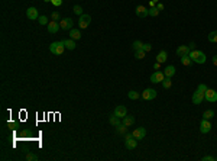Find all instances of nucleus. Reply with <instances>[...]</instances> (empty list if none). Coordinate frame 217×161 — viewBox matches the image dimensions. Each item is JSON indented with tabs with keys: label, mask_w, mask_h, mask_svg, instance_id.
I'll return each instance as SVG.
<instances>
[{
	"label": "nucleus",
	"mask_w": 217,
	"mask_h": 161,
	"mask_svg": "<svg viewBox=\"0 0 217 161\" xmlns=\"http://www.w3.org/2000/svg\"><path fill=\"white\" fill-rule=\"evenodd\" d=\"M207 89H208V87H207L206 84H198L197 90H195L194 95H193V103H194V105H200V103L204 100Z\"/></svg>",
	"instance_id": "f257e3e1"
},
{
	"label": "nucleus",
	"mask_w": 217,
	"mask_h": 161,
	"mask_svg": "<svg viewBox=\"0 0 217 161\" xmlns=\"http://www.w3.org/2000/svg\"><path fill=\"white\" fill-rule=\"evenodd\" d=\"M190 58L197 63V64H204L206 63V54L203 52V51H198V49H191L190 51Z\"/></svg>",
	"instance_id": "f03ea898"
},
{
	"label": "nucleus",
	"mask_w": 217,
	"mask_h": 161,
	"mask_svg": "<svg viewBox=\"0 0 217 161\" xmlns=\"http://www.w3.org/2000/svg\"><path fill=\"white\" fill-rule=\"evenodd\" d=\"M49 51L55 55H61V54L65 51V45L64 41H56V42H52L49 45Z\"/></svg>",
	"instance_id": "7ed1b4c3"
},
{
	"label": "nucleus",
	"mask_w": 217,
	"mask_h": 161,
	"mask_svg": "<svg viewBox=\"0 0 217 161\" xmlns=\"http://www.w3.org/2000/svg\"><path fill=\"white\" fill-rule=\"evenodd\" d=\"M136 145H138V140L133 138L132 134H126V135H125V147H126L128 150H135Z\"/></svg>",
	"instance_id": "20e7f679"
},
{
	"label": "nucleus",
	"mask_w": 217,
	"mask_h": 161,
	"mask_svg": "<svg viewBox=\"0 0 217 161\" xmlns=\"http://www.w3.org/2000/svg\"><path fill=\"white\" fill-rule=\"evenodd\" d=\"M90 23H91V16L83 13V15L80 16V21H78V28H80V29H86V28L90 26Z\"/></svg>",
	"instance_id": "39448f33"
},
{
	"label": "nucleus",
	"mask_w": 217,
	"mask_h": 161,
	"mask_svg": "<svg viewBox=\"0 0 217 161\" xmlns=\"http://www.w3.org/2000/svg\"><path fill=\"white\" fill-rule=\"evenodd\" d=\"M141 95L142 99H145V100H153L156 97V90L155 89H145Z\"/></svg>",
	"instance_id": "423d86ee"
},
{
	"label": "nucleus",
	"mask_w": 217,
	"mask_h": 161,
	"mask_svg": "<svg viewBox=\"0 0 217 161\" xmlns=\"http://www.w3.org/2000/svg\"><path fill=\"white\" fill-rule=\"evenodd\" d=\"M73 25H74V21L71 19V18H65V19H61L59 21V26H61V29H64V31H71L73 29Z\"/></svg>",
	"instance_id": "0eeeda50"
},
{
	"label": "nucleus",
	"mask_w": 217,
	"mask_h": 161,
	"mask_svg": "<svg viewBox=\"0 0 217 161\" xmlns=\"http://www.w3.org/2000/svg\"><path fill=\"white\" fill-rule=\"evenodd\" d=\"M204 99H206L207 102H210V103H216L217 102V92L213 90V89H207Z\"/></svg>",
	"instance_id": "6e6552de"
},
{
	"label": "nucleus",
	"mask_w": 217,
	"mask_h": 161,
	"mask_svg": "<svg viewBox=\"0 0 217 161\" xmlns=\"http://www.w3.org/2000/svg\"><path fill=\"white\" fill-rule=\"evenodd\" d=\"M163 78H165V74L161 73V71H155V73H152L151 77H149L151 83H162Z\"/></svg>",
	"instance_id": "1a4fd4ad"
},
{
	"label": "nucleus",
	"mask_w": 217,
	"mask_h": 161,
	"mask_svg": "<svg viewBox=\"0 0 217 161\" xmlns=\"http://www.w3.org/2000/svg\"><path fill=\"white\" fill-rule=\"evenodd\" d=\"M200 131L203 132V134H208L210 131H211V123H210V120L208 119H204L200 122Z\"/></svg>",
	"instance_id": "9d476101"
},
{
	"label": "nucleus",
	"mask_w": 217,
	"mask_h": 161,
	"mask_svg": "<svg viewBox=\"0 0 217 161\" xmlns=\"http://www.w3.org/2000/svg\"><path fill=\"white\" fill-rule=\"evenodd\" d=\"M132 135H133V138H136V140H143L145 135H146V129L143 128V126H139V128H136L133 132H132Z\"/></svg>",
	"instance_id": "9b49d317"
},
{
	"label": "nucleus",
	"mask_w": 217,
	"mask_h": 161,
	"mask_svg": "<svg viewBox=\"0 0 217 161\" xmlns=\"http://www.w3.org/2000/svg\"><path fill=\"white\" fill-rule=\"evenodd\" d=\"M46 29H48V32L49 33H56L59 29H61V26H59V22H49L48 25H46Z\"/></svg>",
	"instance_id": "f8f14e48"
},
{
	"label": "nucleus",
	"mask_w": 217,
	"mask_h": 161,
	"mask_svg": "<svg viewBox=\"0 0 217 161\" xmlns=\"http://www.w3.org/2000/svg\"><path fill=\"white\" fill-rule=\"evenodd\" d=\"M113 115H116L117 118H120V119H123L126 115H128V109L125 106H116L114 107V113Z\"/></svg>",
	"instance_id": "ddd939ff"
},
{
	"label": "nucleus",
	"mask_w": 217,
	"mask_h": 161,
	"mask_svg": "<svg viewBox=\"0 0 217 161\" xmlns=\"http://www.w3.org/2000/svg\"><path fill=\"white\" fill-rule=\"evenodd\" d=\"M26 16H28V19H31V21L38 19V18H39L38 9H36V7H28V10H26Z\"/></svg>",
	"instance_id": "4468645a"
},
{
	"label": "nucleus",
	"mask_w": 217,
	"mask_h": 161,
	"mask_svg": "<svg viewBox=\"0 0 217 161\" xmlns=\"http://www.w3.org/2000/svg\"><path fill=\"white\" fill-rule=\"evenodd\" d=\"M148 12H149V9H148V7H145L143 4L136 6V16H139V18H146V16H149V15H148Z\"/></svg>",
	"instance_id": "2eb2a0df"
},
{
	"label": "nucleus",
	"mask_w": 217,
	"mask_h": 161,
	"mask_svg": "<svg viewBox=\"0 0 217 161\" xmlns=\"http://www.w3.org/2000/svg\"><path fill=\"white\" fill-rule=\"evenodd\" d=\"M190 51H191V49H190V47H188V45H181V47H178V48H177V55L181 58V57H184V55H188Z\"/></svg>",
	"instance_id": "dca6fc26"
},
{
	"label": "nucleus",
	"mask_w": 217,
	"mask_h": 161,
	"mask_svg": "<svg viewBox=\"0 0 217 161\" xmlns=\"http://www.w3.org/2000/svg\"><path fill=\"white\" fill-rule=\"evenodd\" d=\"M166 60H168V52H166V51H163V49H162V51H159L158 55H156V61L162 64V63H165Z\"/></svg>",
	"instance_id": "f3484780"
},
{
	"label": "nucleus",
	"mask_w": 217,
	"mask_h": 161,
	"mask_svg": "<svg viewBox=\"0 0 217 161\" xmlns=\"http://www.w3.org/2000/svg\"><path fill=\"white\" fill-rule=\"evenodd\" d=\"M64 45H65V48L67 49H70V51H73V49H76V47H77V44H76V41L74 39H65L64 41Z\"/></svg>",
	"instance_id": "a211bd4d"
},
{
	"label": "nucleus",
	"mask_w": 217,
	"mask_h": 161,
	"mask_svg": "<svg viewBox=\"0 0 217 161\" xmlns=\"http://www.w3.org/2000/svg\"><path fill=\"white\" fill-rule=\"evenodd\" d=\"M163 74H165V77H172V75L175 74V67H174V65H168V67L163 70Z\"/></svg>",
	"instance_id": "6ab92c4d"
},
{
	"label": "nucleus",
	"mask_w": 217,
	"mask_h": 161,
	"mask_svg": "<svg viewBox=\"0 0 217 161\" xmlns=\"http://www.w3.org/2000/svg\"><path fill=\"white\" fill-rule=\"evenodd\" d=\"M70 38L74 39V41H77V39L81 38V32H80L78 29H71V31H70Z\"/></svg>",
	"instance_id": "aec40b11"
},
{
	"label": "nucleus",
	"mask_w": 217,
	"mask_h": 161,
	"mask_svg": "<svg viewBox=\"0 0 217 161\" xmlns=\"http://www.w3.org/2000/svg\"><path fill=\"white\" fill-rule=\"evenodd\" d=\"M181 64L185 65V67H190L193 64V60L190 58V55H184V57H181Z\"/></svg>",
	"instance_id": "412c9836"
},
{
	"label": "nucleus",
	"mask_w": 217,
	"mask_h": 161,
	"mask_svg": "<svg viewBox=\"0 0 217 161\" xmlns=\"http://www.w3.org/2000/svg\"><path fill=\"white\" fill-rule=\"evenodd\" d=\"M122 123H125L126 126H132V125L135 123V118H133V116H128V115H126V116L123 118V122H122Z\"/></svg>",
	"instance_id": "4be33fe9"
},
{
	"label": "nucleus",
	"mask_w": 217,
	"mask_h": 161,
	"mask_svg": "<svg viewBox=\"0 0 217 161\" xmlns=\"http://www.w3.org/2000/svg\"><path fill=\"white\" fill-rule=\"evenodd\" d=\"M116 129H117V134L119 135H126L128 134V126L125 123H120L119 126H116Z\"/></svg>",
	"instance_id": "5701e85b"
},
{
	"label": "nucleus",
	"mask_w": 217,
	"mask_h": 161,
	"mask_svg": "<svg viewBox=\"0 0 217 161\" xmlns=\"http://www.w3.org/2000/svg\"><path fill=\"white\" fill-rule=\"evenodd\" d=\"M128 97H129L130 100H138L139 97H142V95L138 93V92H135V90H130L129 93H128Z\"/></svg>",
	"instance_id": "b1692460"
},
{
	"label": "nucleus",
	"mask_w": 217,
	"mask_h": 161,
	"mask_svg": "<svg viewBox=\"0 0 217 161\" xmlns=\"http://www.w3.org/2000/svg\"><path fill=\"white\" fill-rule=\"evenodd\" d=\"M161 84H162V87H163V89H166V90H168V89H171V86H172L171 77H165V78H163V81L161 83Z\"/></svg>",
	"instance_id": "393cba45"
},
{
	"label": "nucleus",
	"mask_w": 217,
	"mask_h": 161,
	"mask_svg": "<svg viewBox=\"0 0 217 161\" xmlns=\"http://www.w3.org/2000/svg\"><path fill=\"white\" fill-rule=\"evenodd\" d=\"M108 120H110V123H111L113 126H119L120 123H122V122H120V118H117L116 115H111Z\"/></svg>",
	"instance_id": "a878e982"
},
{
	"label": "nucleus",
	"mask_w": 217,
	"mask_h": 161,
	"mask_svg": "<svg viewBox=\"0 0 217 161\" xmlns=\"http://www.w3.org/2000/svg\"><path fill=\"white\" fill-rule=\"evenodd\" d=\"M207 38H208V41H210V42L217 44V31H213V32H210Z\"/></svg>",
	"instance_id": "bb28decb"
},
{
	"label": "nucleus",
	"mask_w": 217,
	"mask_h": 161,
	"mask_svg": "<svg viewBox=\"0 0 217 161\" xmlns=\"http://www.w3.org/2000/svg\"><path fill=\"white\" fill-rule=\"evenodd\" d=\"M213 116H214V110H213V109H208V110H206V112L203 113V118H204V119H208V120L213 118Z\"/></svg>",
	"instance_id": "cd10ccee"
},
{
	"label": "nucleus",
	"mask_w": 217,
	"mask_h": 161,
	"mask_svg": "<svg viewBox=\"0 0 217 161\" xmlns=\"http://www.w3.org/2000/svg\"><path fill=\"white\" fill-rule=\"evenodd\" d=\"M145 51H143V49H138V51H135V58H136V60H143V58H145Z\"/></svg>",
	"instance_id": "c85d7f7f"
},
{
	"label": "nucleus",
	"mask_w": 217,
	"mask_h": 161,
	"mask_svg": "<svg viewBox=\"0 0 217 161\" xmlns=\"http://www.w3.org/2000/svg\"><path fill=\"white\" fill-rule=\"evenodd\" d=\"M148 15L152 16V18H155V16H158L159 15V10H158V7L155 6V7H149V12H148Z\"/></svg>",
	"instance_id": "c756f323"
},
{
	"label": "nucleus",
	"mask_w": 217,
	"mask_h": 161,
	"mask_svg": "<svg viewBox=\"0 0 217 161\" xmlns=\"http://www.w3.org/2000/svg\"><path fill=\"white\" fill-rule=\"evenodd\" d=\"M132 47H133V49H135V51H138V49H142V48H143V42H142V41H139V39H136V41L133 42V45H132Z\"/></svg>",
	"instance_id": "7c9ffc66"
},
{
	"label": "nucleus",
	"mask_w": 217,
	"mask_h": 161,
	"mask_svg": "<svg viewBox=\"0 0 217 161\" xmlns=\"http://www.w3.org/2000/svg\"><path fill=\"white\" fill-rule=\"evenodd\" d=\"M73 12H74L76 15H78V16H81V15H83V7H81L80 4H76V6L73 7Z\"/></svg>",
	"instance_id": "2f4dec72"
},
{
	"label": "nucleus",
	"mask_w": 217,
	"mask_h": 161,
	"mask_svg": "<svg viewBox=\"0 0 217 161\" xmlns=\"http://www.w3.org/2000/svg\"><path fill=\"white\" fill-rule=\"evenodd\" d=\"M38 22H39V25H48V23H49V22H48V18H46V16H45V15H42V16H39V18H38Z\"/></svg>",
	"instance_id": "473e14b6"
},
{
	"label": "nucleus",
	"mask_w": 217,
	"mask_h": 161,
	"mask_svg": "<svg viewBox=\"0 0 217 161\" xmlns=\"http://www.w3.org/2000/svg\"><path fill=\"white\" fill-rule=\"evenodd\" d=\"M26 160L28 161H36L38 160V155H35V154H26Z\"/></svg>",
	"instance_id": "72a5a7b5"
},
{
	"label": "nucleus",
	"mask_w": 217,
	"mask_h": 161,
	"mask_svg": "<svg viewBox=\"0 0 217 161\" xmlns=\"http://www.w3.org/2000/svg\"><path fill=\"white\" fill-rule=\"evenodd\" d=\"M142 49H143L145 52H149V51L152 49V45L151 44H143V48H142Z\"/></svg>",
	"instance_id": "f704fd0d"
},
{
	"label": "nucleus",
	"mask_w": 217,
	"mask_h": 161,
	"mask_svg": "<svg viewBox=\"0 0 217 161\" xmlns=\"http://www.w3.org/2000/svg\"><path fill=\"white\" fill-rule=\"evenodd\" d=\"M52 21H55V22L61 21V18H59V13H58V12H54V13H52Z\"/></svg>",
	"instance_id": "c9c22d12"
},
{
	"label": "nucleus",
	"mask_w": 217,
	"mask_h": 161,
	"mask_svg": "<svg viewBox=\"0 0 217 161\" xmlns=\"http://www.w3.org/2000/svg\"><path fill=\"white\" fill-rule=\"evenodd\" d=\"M51 3H52L54 6L58 7V6H61V4H62V0H51Z\"/></svg>",
	"instance_id": "e433bc0d"
},
{
	"label": "nucleus",
	"mask_w": 217,
	"mask_h": 161,
	"mask_svg": "<svg viewBox=\"0 0 217 161\" xmlns=\"http://www.w3.org/2000/svg\"><path fill=\"white\" fill-rule=\"evenodd\" d=\"M216 158L214 157H211V155H206V157H203V161H214Z\"/></svg>",
	"instance_id": "4c0bfd02"
},
{
	"label": "nucleus",
	"mask_w": 217,
	"mask_h": 161,
	"mask_svg": "<svg viewBox=\"0 0 217 161\" xmlns=\"http://www.w3.org/2000/svg\"><path fill=\"white\" fill-rule=\"evenodd\" d=\"M156 7H158V10H159V12H162L163 9H165V6H163L162 3H159V1L156 3Z\"/></svg>",
	"instance_id": "58836bf2"
},
{
	"label": "nucleus",
	"mask_w": 217,
	"mask_h": 161,
	"mask_svg": "<svg viewBox=\"0 0 217 161\" xmlns=\"http://www.w3.org/2000/svg\"><path fill=\"white\" fill-rule=\"evenodd\" d=\"M153 68H155V70H159V68H161V63H158V61H156V63L153 64Z\"/></svg>",
	"instance_id": "ea45409f"
},
{
	"label": "nucleus",
	"mask_w": 217,
	"mask_h": 161,
	"mask_svg": "<svg viewBox=\"0 0 217 161\" xmlns=\"http://www.w3.org/2000/svg\"><path fill=\"white\" fill-rule=\"evenodd\" d=\"M149 6H151V7H155V6H156V1L151 0V1H149Z\"/></svg>",
	"instance_id": "a19ab883"
},
{
	"label": "nucleus",
	"mask_w": 217,
	"mask_h": 161,
	"mask_svg": "<svg viewBox=\"0 0 217 161\" xmlns=\"http://www.w3.org/2000/svg\"><path fill=\"white\" fill-rule=\"evenodd\" d=\"M188 47H190V49H195V44L194 42H191L190 45H188Z\"/></svg>",
	"instance_id": "79ce46f5"
},
{
	"label": "nucleus",
	"mask_w": 217,
	"mask_h": 161,
	"mask_svg": "<svg viewBox=\"0 0 217 161\" xmlns=\"http://www.w3.org/2000/svg\"><path fill=\"white\" fill-rule=\"evenodd\" d=\"M213 64L217 65V55H214V57H213Z\"/></svg>",
	"instance_id": "37998d69"
},
{
	"label": "nucleus",
	"mask_w": 217,
	"mask_h": 161,
	"mask_svg": "<svg viewBox=\"0 0 217 161\" xmlns=\"http://www.w3.org/2000/svg\"><path fill=\"white\" fill-rule=\"evenodd\" d=\"M43 1H46V3H48V1H51V0H43Z\"/></svg>",
	"instance_id": "c03bdc74"
},
{
	"label": "nucleus",
	"mask_w": 217,
	"mask_h": 161,
	"mask_svg": "<svg viewBox=\"0 0 217 161\" xmlns=\"http://www.w3.org/2000/svg\"><path fill=\"white\" fill-rule=\"evenodd\" d=\"M153 1H156V3H158V1H159V0H153Z\"/></svg>",
	"instance_id": "a18cd8bd"
}]
</instances>
